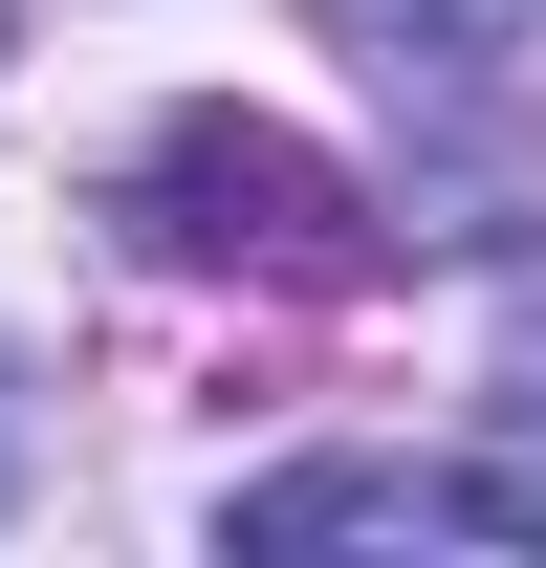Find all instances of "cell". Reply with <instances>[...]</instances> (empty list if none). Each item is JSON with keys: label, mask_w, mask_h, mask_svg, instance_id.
Masks as SVG:
<instances>
[{"label": "cell", "mask_w": 546, "mask_h": 568, "mask_svg": "<svg viewBox=\"0 0 546 568\" xmlns=\"http://www.w3.org/2000/svg\"><path fill=\"white\" fill-rule=\"evenodd\" d=\"M132 241L198 263V284H263V306H350V284L394 263L372 197H350L306 132H263V110H175V132L132 153Z\"/></svg>", "instance_id": "obj_1"}, {"label": "cell", "mask_w": 546, "mask_h": 568, "mask_svg": "<svg viewBox=\"0 0 546 568\" xmlns=\"http://www.w3.org/2000/svg\"><path fill=\"white\" fill-rule=\"evenodd\" d=\"M481 481H503V547H546V306L503 328V394H481Z\"/></svg>", "instance_id": "obj_3"}, {"label": "cell", "mask_w": 546, "mask_h": 568, "mask_svg": "<svg viewBox=\"0 0 546 568\" xmlns=\"http://www.w3.org/2000/svg\"><path fill=\"white\" fill-rule=\"evenodd\" d=\"M503 525L481 459H306V481H241V547H459Z\"/></svg>", "instance_id": "obj_2"}, {"label": "cell", "mask_w": 546, "mask_h": 568, "mask_svg": "<svg viewBox=\"0 0 546 568\" xmlns=\"http://www.w3.org/2000/svg\"><path fill=\"white\" fill-rule=\"evenodd\" d=\"M350 22H415L394 67H459V44H481V0H350Z\"/></svg>", "instance_id": "obj_4"}]
</instances>
